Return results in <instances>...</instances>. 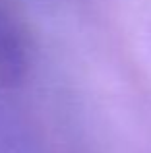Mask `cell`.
Masks as SVG:
<instances>
[{
    "mask_svg": "<svg viewBox=\"0 0 151 153\" xmlns=\"http://www.w3.org/2000/svg\"><path fill=\"white\" fill-rule=\"evenodd\" d=\"M25 72V45L12 14L0 6V87H12Z\"/></svg>",
    "mask_w": 151,
    "mask_h": 153,
    "instance_id": "cell-1",
    "label": "cell"
}]
</instances>
